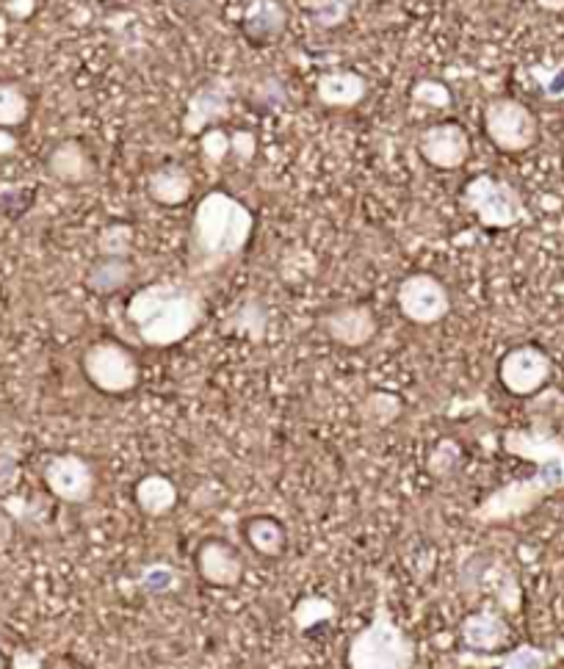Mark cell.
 Here are the masks:
<instances>
[{"instance_id":"30bf717a","label":"cell","mask_w":564,"mask_h":669,"mask_svg":"<svg viewBox=\"0 0 564 669\" xmlns=\"http://www.w3.org/2000/svg\"><path fill=\"white\" fill-rule=\"evenodd\" d=\"M42 478L44 487L50 490V495L59 498L61 504H89L94 490H98V473H94L92 462L78 454L50 456L42 467Z\"/></svg>"},{"instance_id":"6da1fadb","label":"cell","mask_w":564,"mask_h":669,"mask_svg":"<svg viewBox=\"0 0 564 669\" xmlns=\"http://www.w3.org/2000/svg\"><path fill=\"white\" fill-rule=\"evenodd\" d=\"M504 451L517 460L534 462V476L510 482L493 490L476 510L471 512L473 523L479 526H495V523L515 521L537 510L545 498L564 490V438L545 426L532 429H506Z\"/></svg>"},{"instance_id":"5bb4252c","label":"cell","mask_w":564,"mask_h":669,"mask_svg":"<svg viewBox=\"0 0 564 669\" xmlns=\"http://www.w3.org/2000/svg\"><path fill=\"white\" fill-rule=\"evenodd\" d=\"M197 570L211 587L233 589L244 578V559L225 539H205L197 548Z\"/></svg>"},{"instance_id":"7a4b0ae2","label":"cell","mask_w":564,"mask_h":669,"mask_svg":"<svg viewBox=\"0 0 564 669\" xmlns=\"http://www.w3.org/2000/svg\"><path fill=\"white\" fill-rule=\"evenodd\" d=\"M255 233L253 210L222 188L197 203L188 227V271L192 277L214 275L242 258Z\"/></svg>"},{"instance_id":"cb8c5ba5","label":"cell","mask_w":564,"mask_h":669,"mask_svg":"<svg viewBox=\"0 0 564 669\" xmlns=\"http://www.w3.org/2000/svg\"><path fill=\"white\" fill-rule=\"evenodd\" d=\"M266 325H269V313H266V308L260 302H244L242 308L236 310V313L227 319V332L233 334H242V338L249 340H264L266 334Z\"/></svg>"},{"instance_id":"9a60e30c","label":"cell","mask_w":564,"mask_h":669,"mask_svg":"<svg viewBox=\"0 0 564 669\" xmlns=\"http://www.w3.org/2000/svg\"><path fill=\"white\" fill-rule=\"evenodd\" d=\"M460 639L473 653H495L510 642V622L495 609L471 611L460 622Z\"/></svg>"},{"instance_id":"ac0fdd59","label":"cell","mask_w":564,"mask_h":669,"mask_svg":"<svg viewBox=\"0 0 564 669\" xmlns=\"http://www.w3.org/2000/svg\"><path fill=\"white\" fill-rule=\"evenodd\" d=\"M48 172L64 186H81L94 177V161L78 138H64L48 155Z\"/></svg>"},{"instance_id":"4316f807","label":"cell","mask_w":564,"mask_h":669,"mask_svg":"<svg viewBox=\"0 0 564 669\" xmlns=\"http://www.w3.org/2000/svg\"><path fill=\"white\" fill-rule=\"evenodd\" d=\"M31 114V100L17 83L0 81V127H20Z\"/></svg>"},{"instance_id":"8fae6325","label":"cell","mask_w":564,"mask_h":669,"mask_svg":"<svg viewBox=\"0 0 564 669\" xmlns=\"http://www.w3.org/2000/svg\"><path fill=\"white\" fill-rule=\"evenodd\" d=\"M418 153L440 172L462 169L471 158V133L460 122H438L418 136Z\"/></svg>"},{"instance_id":"ba28073f","label":"cell","mask_w":564,"mask_h":669,"mask_svg":"<svg viewBox=\"0 0 564 669\" xmlns=\"http://www.w3.org/2000/svg\"><path fill=\"white\" fill-rule=\"evenodd\" d=\"M396 305H399L401 316L410 325L432 327L440 325L451 313V294L443 286V280H438L434 275L416 271V275H407L399 282V288H396Z\"/></svg>"},{"instance_id":"44dd1931","label":"cell","mask_w":564,"mask_h":669,"mask_svg":"<svg viewBox=\"0 0 564 669\" xmlns=\"http://www.w3.org/2000/svg\"><path fill=\"white\" fill-rule=\"evenodd\" d=\"M133 280L131 258H98L86 271V288L98 297H114Z\"/></svg>"},{"instance_id":"74e56055","label":"cell","mask_w":564,"mask_h":669,"mask_svg":"<svg viewBox=\"0 0 564 669\" xmlns=\"http://www.w3.org/2000/svg\"><path fill=\"white\" fill-rule=\"evenodd\" d=\"M17 150H20V138L11 131H6V127H0V158H9Z\"/></svg>"},{"instance_id":"d4e9b609","label":"cell","mask_w":564,"mask_h":669,"mask_svg":"<svg viewBox=\"0 0 564 669\" xmlns=\"http://www.w3.org/2000/svg\"><path fill=\"white\" fill-rule=\"evenodd\" d=\"M136 230L127 222H111L98 233L100 258H131Z\"/></svg>"},{"instance_id":"7402d4cb","label":"cell","mask_w":564,"mask_h":669,"mask_svg":"<svg viewBox=\"0 0 564 669\" xmlns=\"http://www.w3.org/2000/svg\"><path fill=\"white\" fill-rule=\"evenodd\" d=\"M244 537H247L249 548L260 556H283L285 545H288V532L277 517L271 515H255L249 517L247 526H244Z\"/></svg>"},{"instance_id":"9c48e42d","label":"cell","mask_w":564,"mask_h":669,"mask_svg":"<svg viewBox=\"0 0 564 669\" xmlns=\"http://www.w3.org/2000/svg\"><path fill=\"white\" fill-rule=\"evenodd\" d=\"M551 373H554V360L548 351L534 343L515 346L499 362V382L504 384L506 393L517 399L537 395L551 382Z\"/></svg>"},{"instance_id":"83f0119b","label":"cell","mask_w":564,"mask_h":669,"mask_svg":"<svg viewBox=\"0 0 564 669\" xmlns=\"http://www.w3.org/2000/svg\"><path fill=\"white\" fill-rule=\"evenodd\" d=\"M360 412L371 426H388L404 412V401L399 395L388 393V390H373L360 404Z\"/></svg>"},{"instance_id":"e0dca14e","label":"cell","mask_w":564,"mask_h":669,"mask_svg":"<svg viewBox=\"0 0 564 669\" xmlns=\"http://www.w3.org/2000/svg\"><path fill=\"white\" fill-rule=\"evenodd\" d=\"M288 11L280 0H249L242 14V33L249 44H271L285 33Z\"/></svg>"},{"instance_id":"4fadbf2b","label":"cell","mask_w":564,"mask_h":669,"mask_svg":"<svg viewBox=\"0 0 564 669\" xmlns=\"http://www.w3.org/2000/svg\"><path fill=\"white\" fill-rule=\"evenodd\" d=\"M230 100H233V83L225 78L208 81L192 94L183 114V133L186 136H203L208 127H219L230 116Z\"/></svg>"},{"instance_id":"836d02e7","label":"cell","mask_w":564,"mask_h":669,"mask_svg":"<svg viewBox=\"0 0 564 669\" xmlns=\"http://www.w3.org/2000/svg\"><path fill=\"white\" fill-rule=\"evenodd\" d=\"M529 75L537 81V86L543 89V94L554 103H564V66H532Z\"/></svg>"},{"instance_id":"2e32d148","label":"cell","mask_w":564,"mask_h":669,"mask_svg":"<svg viewBox=\"0 0 564 669\" xmlns=\"http://www.w3.org/2000/svg\"><path fill=\"white\" fill-rule=\"evenodd\" d=\"M147 197L161 208H181L192 199L194 177L183 164H161L144 181Z\"/></svg>"},{"instance_id":"1f68e13d","label":"cell","mask_w":564,"mask_h":669,"mask_svg":"<svg viewBox=\"0 0 564 669\" xmlns=\"http://www.w3.org/2000/svg\"><path fill=\"white\" fill-rule=\"evenodd\" d=\"M335 615H338L335 604H329V600H324V598H307V600H301L299 606H296L294 622H296V628H301V631H305V628H312L316 622L332 620Z\"/></svg>"},{"instance_id":"f546056e","label":"cell","mask_w":564,"mask_h":669,"mask_svg":"<svg viewBox=\"0 0 564 669\" xmlns=\"http://www.w3.org/2000/svg\"><path fill=\"white\" fill-rule=\"evenodd\" d=\"M551 665L554 656L537 645H517L499 659V669H548Z\"/></svg>"},{"instance_id":"f35d334b","label":"cell","mask_w":564,"mask_h":669,"mask_svg":"<svg viewBox=\"0 0 564 669\" xmlns=\"http://www.w3.org/2000/svg\"><path fill=\"white\" fill-rule=\"evenodd\" d=\"M543 11H551V14H562L564 11V0H534Z\"/></svg>"},{"instance_id":"5b68a950","label":"cell","mask_w":564,"mask_h":669,"mask_svg":"<svg viewBox=\"0 0 564 669\" xmlns=\"http://www.w3.org/2000/svg\"><path fill=\"white\" fill-rule=\"evenodd\" d=\"M460 199L476 216L479 225L488 227V230H512L529 216L521 192L512 183L499 181L493 175L471 177L462 188Z\"/></svg>"},{"instance_id":"f1b7e54d","label":"cell","mask_w":564,"mask_h":669,"mask_svg":"<svg viewBox=\"0 0 564 669\" xmlns=\"http://www.w3.org/2000/svg\"><path fill=\"white\" fill-rule=\"evenodd\" d=\"M410 100L416 105H421V109L443 111V109H449L451 100H454V94H451V89L445 86L443 81H434V78H421V81H416V86L410 89Z\"/></svg>"},{"instance_id":"4dcf8cb0","label":"cell","mask_w":564,"mask_h":669,"mask_svg":"<svg viewBox=\"0 0 564 669\" xmlns=\"http://www.w3.org/2000/svg\"><path fill=\"white\" fill-rule=\"evenodd\" d=\"M199 150H203V158L208 166H222L230 155V133L225 127H208V131L199 136Z\"/></svg>"},{"instance_id":"484cf974","label":"cell","mask_w":564,"mask_h":669,"mask_svg":"<svg viewBox=\"0 0 564 669\" xmlns=\"http://www.w3.org/2000/svg\"><path fill=\"white\" fill-rule=\"evenodd\" d=\"M301 11L310 14V20L316 22L318 28H340L346 20L351 17V9H355V0H299Z\"/></svg>"},{"instance_id":"d6986e66","label":"cell","mask_w":564,"mask_h":669,"mask_svg":"<svg viewBox=\"0 0 564 669\" xmlns=\"http://www.w3.org/2000/svg\"><path fill=\"white\" fill-rule=\"evenodd\" d=\"M366 94L368 81L355 70H329L316 81V97L327 109H355Z\"/></svg>"},{"instance_id":"d6a6232c","label":"cell","mask_w":564,"mask_h":669,"mask_svg":"<svg viewBox=\"0 0 564 669\" xmlns=\"http://www.w3.org/2000/svg\"><path fill=\"white\" fill-rule=\"evenodd\" d=\"M462 460V449L454 443V440H440L438 445H434V451L429 454V473L438 478L451 476L454 473V467L460 465Z\"/></svg>"},{"instance_id":"52a82bcc","label":"cell","mask_w":564,"mask_h":669,"mask_svg":"<svg viewBox=\"0 0 564 669\" xmlns=\"http://www.w3.org/2000/svg\"><path fill=\"white\" fill-rule=\"evenodd\" d=\"M484 133L501 153H526L537 144L540 122L529 105L515 97H495L484 105Z\"/></svg>"},{"instance_id":"3957f363","label":"cell","mask_w":564,"mask_h":669,"mask_svg":"<svg viewBox=\"0 0 564 669\" xmlns=\"http://www.w3.org/2000/svg\"><path fill=\"white\" fill-rule=\"evenodd\" d=\"M127 325L150 349H170L199 330L205 319V297L192 282L158 280L139 288L127 299Z\"/></svg>"},{"instance_id":"603a6c76","label":"cell","mask_w":564,"mask_h":669,"mask_svg":"<svg viewBox=\"0 0 564 669\" xmlns=\"http://www.w3.org/2000/svg\"><path fill=\"white\" fill-rule=\"evenodd\" d=\"M183 584V576L177 567H172L170 562H150L139 570L136 589L147 598H164V595L177 593Z\"/></svg>"},{"instance_id":"e575fe53","label":"cell","mask_w":564,"mask_h":669,"mask_svg":"<svg viewBox=\"0 0 564 669\" xmlns=\"http://www.w3.org/2000/svg\"><path fill=\"white\" fill-rule=\"evenodd\" d=\"M230 153L238 155L242 164H249L258 153V138H255L253 131H238L230 136Z\"/></svg>"},{"instance_id":"8d00e7d4","label":"cell","mask_w":564,"mask_h":669,"mask_svg":"<svg viewBox=\"0 0 564 669\" xmlns=\"http://www.w3.org/2000/svg\"><path fill=\"white\" fill-rule=\"evenodd\" d=\"M6 11L17 20H28L37 11V0H6Z\"/></svg>"},{"instance_id":"7c38bea8","label":"cell","mask_w":564,"mask_h":669,"mask_svg":"<svg viewBox=\"0 0 564 669\" xmlns=\"http://www.w3.org/2000/svg\"><path fill=\"white\" fill-rule=\"evenodd\" d=\"M321 330L343 349H362L379 332V319L371 305H338L321 316Z\"/></svg>"},{"instance_id":"ffe728a7","label":"cell","mask_w":564,"mask_h":669,"mask_svg":"<svg viewBox=\"0 0 564 669\" xmlns=\"http://www.w3.org/2000/svg\"><path fill=\"white\" fill-rule=\"evenodd\" d=\"M133 501L147 517H166L181 501V490L164 473H147L133 487Z\"/></svg>"},{"instance_id":"d590c367","label":"cell","mask_w":564,"mask_h":669,"mask_svg":"<svg viewBox=\"0 0 564 669\" xmlns=\"http://www.w3.org/2000/svg\"><path fill=\"white\" fill-rule=\"evenodd\" d=\"M255 103L266 105V109H277V105H283L285 103V92H283L280 83H277V81L260 83L258 92H255ZM260 105H258V109H260Z\"/></svg>"},{"instance_id":"ab89813d","label":"cell","mask_w":564,"mask_h":669,"mask_svg":"<svg viewBox=\"0 0 564 669\" xmlns=\"http://www.w3.org/2000/svg\"><path fill=\"white\" fill-rule=\"evenodd\" d=\"M0 669H6V659H3V653H0Z\"/></svg>"},{"instance_id":"8992f818","label":"cell","mask_w":564,"mask_h":669,"mask_svg":"<svg viewBox=\"0 0 564 669\" xmlns=\"http://www.w3.org/2000/svg\"><path fill=\"white\" fill-rule=\"evenodd\" d=\"M81 371L94 390L105 395H127L142 382L136 354L120 340H94L81 357Z\"/></svg>"},{"instance_id":"277c9868","label":"cell","mask_w":564,"mask_h":669,"mask_svg":"<svg viewBox=\"0 0 564 669\" xmlns=\"http://www.w3.org/2000/svg\"><path fill=\"white\" fill-rule=\"evenodd\" d=\"M416 661V639L393 620L384 604L346 645V669H412Z\"/></svg>"}]
</instances>
